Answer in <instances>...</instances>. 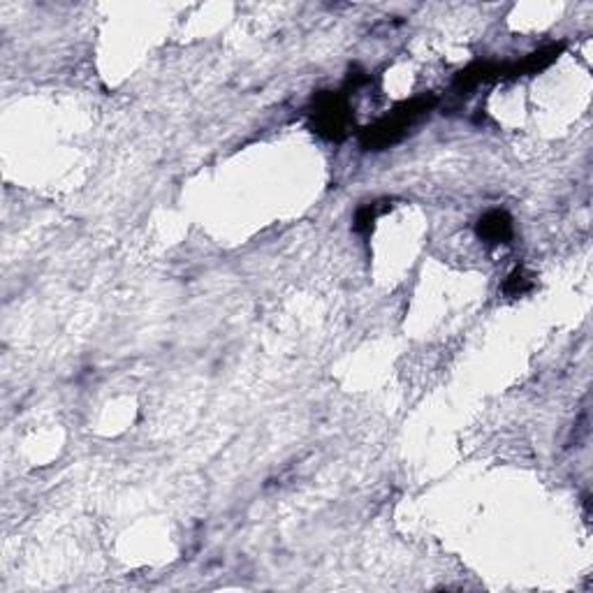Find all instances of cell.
<instances>
[{"label":"cell","instance_id":"cell-1","mask_svg":"<svg viewBox=\"0 0 593 593\" xmlns=\"http://www.w3.org/2000/svg\"><path fill=\"white\" fill-rule=\"evenodd\" d=\"M480 232L489 236V239L494 241H501L505 236L510 234V220L503 216V213H492V216L485 218V223H482Z\"/></svg>","mask_w":593,"mask_h":593}]
</instances>
